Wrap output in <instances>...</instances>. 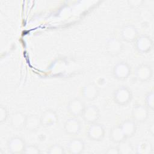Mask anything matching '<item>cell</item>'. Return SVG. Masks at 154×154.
Instances as JSON below:
<instances>
[{
  "label": "cell",
  "instance_id": "1",
  "mask_svg": "<svg viewBox=\"0 0 154 154\" xmlns=\"http://www.w3.org/2000/svg\"><path fill=\"white\" fill-rule=\"evenodd\" d=\"M132 99V93L127 86H120L113 92L114 101L119 105H126L131 101Z\"/></svg>",
  "mask_w": 154,
  "mask_h": 154
},
{
  "label": "cell",
  "instance_id": "2",
  "mask_svg": "<svg viewBox=\"0 0 154 154\" xmlns=\"http://www.w3.org/2000/svg\"><path fill=\"white\" fill-rule=\"evenodd\" d=\"M136 51L140 54H147L151 51L153 47L152 38L148 35H139L134 42Z\"/></svg>",
  "mask_w": 154,
  "mask_h": 154
},
{
  "label": "cell",
  "instance_id": "3",
  "mask_svg": "<svg viewBox=\"0 0 154 154\" xmlns=\"http://www.w3.org/2000/svg\"><path fill=\"white\" fill-rule=\"evenodd\" d=\"M131 73L130 65L125 61H120L117 63L113 67L112 74L114 77L118 80H126Z\"/></svg>",
  "mask_w": 154,
  "mask_h": 154
},
{
  "label": "cell",
  "instance_id": "4",
  "mask_svg": "<svg viewBox=\"0 0 154 154\" xmlns=\"http://www.w3.org/2000/svg\"><path fill=\"white\" fill-rule=\"evenodd\" d=\"M26 146V144L24 139L19 136H13L7 141L8 150L13 154L23 153Z\"/></svg>",
  "mask_w": 154,
  "mask_h": 154
},
{
  "label": "cell",
  "instance_id": "5",
  "mask_svg": "<svg viewBox=\"0 0 154 154\" xmlns=\"http://www.w3.org/2000/svg\"><path fill=\"white\" fill-rule=\"evenodd\" d=\"M87 131V135L88 138L94 141H99L105 137V131L102 125L96 122L90 124Z\"/></svg>",
  "mask_w": 154,
  "mask_h": 154
},
{
  "label": "cell",
  "instance_id": "6",
  "mask_svg": "<svg viewBox=\"0 0 154 154\" xmlns=\"http://www.w3.org/2000/svg\"><path fill=\"white\" fill-rule=\"evenodd\" d=\"M85 122L91 124L97 122L100 117V111L94 105L85 106L81 115Z\"/></svg>",
  "mask_w": 154,
  "mask_h": 154
},
{
  "label": "cell",
  "instance_id": "7",
  "mask_svg": "<svg viewBox=\"0 0 154 154\" xmlns=\"http://www.w3.org/2000/svg\"><path fill=\"white\" fill-rule=\"evenodd\" d=\"M153 69L150 65L142 63L138 65L135 71L137 79L142 82L150 80L153 76Z\"/></svg>",
  "mask_w": 154,
  "mask_h": 154
},
{
  "label": "cell",
  "instance_id": "8",
  "mask_svg": "<svg viewBox=\"0 0 154 154\" xmlns=\"http://www.w3.org/2000/svg\"><path fill=\"white\" fill-rule=\"evenodd\" d=\"M85 107L84 102L79 98L75 97L70 99L67 105L68 112L73 117L81 116Z\"/></svg>",
  "mask_w": 154,
  "mask_h": 154
},
{
  "label": "cell",
  "instance_id": "9",
  "mask_svg": "<svg viewBox=\"0 0 154 154\" xmlns=\"http://www.w3.org/2000/svg\"><path fill=\"white\" fill-rule=\"evenodd\" d=\"M139 35L137 28L132 24L124 25L120 30L122 39L126 42H134Z\"/></svg>",
  "mask_w": 154,
  "mask_h": 154
},
{
  "label": "cell",
  "instance_id": "10",
  "mask_svg": "<svg viewBox=\"0 0 154 154\" xmlns=\"http://www.w3.org/2000/svg\"><path fill=\"white\" fill-rule=\"evenodd\" d=\"M149 109L142 104L135 105L132 109V117L135 122L143 123L147 120L149 115Z\"/></svg>",
  "mask_w": 154,
  "mask_h": 154
},
{
  "label": "cell",
  "instance_id": "11",
  "mask_svg": "<svg viewBox=\"0 0 154 154\" xmlns=\"http://www.w3.org/2000/svg\"><path fill=\"white\" fill-rule=\"evenodd\" d=\"M123 43L117 37H111L107 41L105 50L111 56H116L120 54L123 49Z\"/></svg>",
  "mask_w": 154,
  "mask_h": 154
},
{
  "label": "cell",
  "instance_id": "12",
  "mask_svg": "<svg viewBox=\"0 0 154 154\" xmlns=\"http://www.w3.org/2000/svg\"><path fill=\"white\" fill-rule=\"evenodd\" d=\"M81 123L77 117H73L67 119L63 126L66 134L70 135H78L81 130Z\"/></svg>",
  "mask_w": 154,
  "mask_h": 154
},
{
  "label": "cell",
  "instance_id": "13",
  "mask_svg": "<svg viewBox=\"0 0 154 154\" xmlns=\"http://www.w3.org/2000/svg\"><path fill=\"white\" fill-rule=\"evenodd\" d=\"M99 93L100 90L97 85L91 82L84 85L81 91L83 98L90 101L96 99L98 97Z\"/></svg>",
  "mask_w": 154,
  "mask_h": 154
},
{
  "label": "cell",
  "instance_id": "14",
  "mask_svg": "<svg viewBox=\"0 0 154 154\" xmlns=\"http://www.w3.org/2000/svg\"><path fill=\"white\" fill-rule=\"evenodd\" d=\"M40 121L42 126H52L58 122V116L54 110L48 109L42 112L40 116Z\"/></svg>",
  "mask_w": 154,
  "mask_h": 154
},
{
  "label": "cell",
  "instance_id": "15",
  "mask_svg": "<svg viewBox=\"0 0 154 154\" xmlns=\"http://www.w3.org/2000/svg\"><path fill=\"white\" fill-rule=\"evenodd\" d=\"M26 118V115L21 111H16L13 112L11 114L10 119L11 126L13 129L18 131L25 128Z\"/></svg>",
  "mask_w": 154,
  "mask_h": 154
},
{
  "label": "cell",
  "instance_id": "16",
  "mask_svg": "<svg viewBox=\"0 0 154 154\" xmlns=\"http://www.w3.org/2000/svg\"><path fill=\"white\" fill-rule=\"evenodd\" d=\"M85 148V143L80 138H74L70 140L67 145V149L71 154H79Z\"/></svg>",
  "mask_w": 154,
  "mask_h": 154
},
{
  "label": "cell",
  "instance_id": "17",
  "mask_svg": "<svg viewBox=\"0 0 154 154\" xmlns=\"http://www.w3.org/2000/svg\"><path fill=\"white\" fill-rule=\"evenodd\" d=\"M42 126L40 117L36 114H29L26 116L25 129L29 132H35Z\"/></svg>",
  "mask_w": 154,
  "mask_h": 154
},
{
  "label": "cell",
  "instance_id": "18",
  "mask_svg": "<svg viewBox=\"0 0 154 154\" xmlns=\"http://www.w3.org/2000/svg\"><path fill=\"white\" fill-rule=\"evenodd\" d=\"M120 126L126 138L132 137L135 135L137 131V125L134 120H125L120 124Z\"/></svg>",
  "mask_w": 154,
  "mask_h": 154
},
{
  "label": "cell",
  "instance_id": "19",
  "mask_svg": "<svg viewBox=\"0 0 154 154\" xmlns=\"http://www.w3.org/2000/svg\"><path fill=\"white\" fill-rule=\"evenodd\" d=\"M109 137L112 141L117 144L126 139V137L121 128L120 125L114 126L110 130Z\"/></svg>",
  "mask_w": 154,
  "mask_h": 154
},
{
  "label": "cell",
  "instance_id": "20",
  "mask_svg": "<svg viewBox=\"0 0 154 154\" xmlns=\"http://www.w3.org/2000/svg\"><path fill=\"white\" fill-rule=\"evenodd\" d=\"M152 151V144L146 141H143L139 143L136 148V152L138 154H149Z\"/></svg>",
  "mask_w": 154,
  "mask_h": 154
},
{
  "label": "cell",
  "instance_id": "21",
  "mask_svg": "<svg viewBox=\"0 0 154 154\" xmlns=\"http://www.w3.org/2000/svg\"><path fill=\"white\" fill-rule=\"evenodd\" d=\"M117 147L119 150V153L121 154H129L132 152L133 147L132 144L126 141V139L117 144Z\"/></svg>",
  "mask_w": 154,
  "mask_h": 154
},
{
  "label": "cell",
  "instance_id": "22",
  "mask_svg": "<svg viewBox=\"0 0 154 154\" xmlns=\"http://www.w3.org/2000/svg\"><path fill=\"white\" fill-rule=\"evenodd\" d=\"M145 106L149 109L153 110L154 109V92L153 90L149 91L144 99Z\"/></svg>",
  "mask_w": 154,
  "mask_h": 154
},
{
  "label": "cell",
  "instance_id": "23",
  "mask_svg": "<svg viewBox=\"0 0 154 154\" xmlns=\"http://www.w3.org/2000/svg\"><path fill=\"white\" fill-rule=\"evenodd\" d=\"M47 153L49 154H63L65 151L63 147L60 144H54L48 148Z\"/></svg>",
  "mask_w": 154,
  "mask_h": 154
},
{
  "label": "cell",
  "instance_id": "24",
  "mask_svg": "<svg viewBox=\"0 0 154 154\" xmlns=\"http://www.w3.org/2000/svg\"><path fill=\"white\" fill-rule=\"evenodd\" d=\"M40 153V150L38 147L35 144L26 145L23 152L25 154H39Z\"/></svg>",
  "mask_w": 154,
  "mask_h": 154
},
{
  "label": "cell",
  "instance_id": "25",
  "mask_svg": "<svg viewBox=\"0 0 154 154\" xmlns=\"http://www.w3.org/2000/svg\"><path fill=\"white\" fill-rule=\"evenodd\" d=\"M8 116V111L5 105H1L0 106V123L6 121Z\"/></svg>",
  "mask_w": 154,
  "mask_h": 154
},
{
  "label": "cell",
  "instance_id": "26",
  "mask_svg": "<svg viewBox=\"0 0 154 154\" xmlns=\"http://www.w3.org/2000/svg\"><path fill=\"white\" fill-rule=\"evenodd\" d=\"M144 2L143 0H128V4L132 8H138Z\"/></svg>",
  "mask_w": 154,
  "mask_h": 154
},
{
  "label": "cell",
  "instance_id": "27",
  "mask_svg": "<svg viewBox=\"0 0 154 154\" xmlns=\"http://www.w3.org/2000/svg\"><path fill=\"white\" fill-rule=\"evenodd\" d=\"M105 153H108V154H119V150H118V149H117V146L109 147L106 150Z\"/></svg>",
  "mask_w": 154,
  "mask_h": 154
},
{
  "label": "cell",
  "instance_id": "28",
  "mask_svg": "<svg viewBox=\"0 0 154 154\" xmlns=\"http://www.w3.org/2000/svg\"><path fill=\"white\" fill-rule=\"evenodd\" d=\"M149 133H150L152 135H153V134H154V124H153V123H152V124L149 126Z\"/></svg>",
  "mask_w": 154,
  "mask_h": 154
}]
</instances>
